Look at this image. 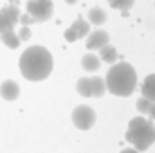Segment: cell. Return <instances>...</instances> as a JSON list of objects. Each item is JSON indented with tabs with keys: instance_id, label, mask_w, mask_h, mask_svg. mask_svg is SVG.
I'll use <instances>...</instances> for the list:
<instances>
[{
	"instance_id": "6da1fadb",
	"label": "cell",
	"mask_w": 155,
	"mask_h": 153,
	"mask_svg": "<svg viewBox=\"0 0 155 153\" xmlns=\"http://www.w3.org/2000/svg\"><path fill=\"white\" fill-rule=\"evenodd\" d=\"M20 72L29 81H43L52 72V56L45 47L33 45L20 56Z\"/></svg>"
},
{
	"instance_id": "7a4b0ae2",
	"label": "cell",
	"mask_w": 155,
	"mask_h": 153,
	"mask_svg": "<svg viewBox=\"0 0 155 153\" xmlns=\"http://www.w3.org/2000/svg\"><path fill=\"white\" fill-rule=\"evenodd\" d=\"M105 86L110 94L119 96V97H126V96L134 94V90L137 86L135 69L126 61H119L116 65H112L105 77Z\"/></svg>"
},
{
	"instance_id": "3957f363",
	"label": "cell",
	"mask_w": 155,
	"mask_h": 153,
	"mask_svg": "<svg viewBox=\"0 0 155 153\" xmlns=\"http://www.w3.org/2000/svg\"><path fill=\"white\" fill-rule=\"evenodd\" d=\"M126 141L130 144H134V148L137 151H144L148 150L155 142V126L152 121L144 119V117H134L128 124V132H126Z\"/></svg>"
},
{
	"instance_id": "277c9868",
	"label": "cell",
	"mask_w": 155,
	"mask_h": 153,
	"mask_svg": "<svg viewBox=\"0 0 155 153\" xmlns=\"http://www.w3.org/2000/svg\"><path fill=\"white\" fill-rule=\"evenodd\" d=\"M25 7L35 22H47L54 13L52 0H29Z\"/></svg>"
},
{
	"instance_id": "5b68a950",
	"label": "cell",
	"mask_w": 155,
	"mask_h": 153,
	"mask_svg": "<svg viewBox=\"0 0 155 153\" xmlns=\"http://www.w3.org/2000/svg\"><path fill=\"white\" fill-rule=\"evenodd\" d=\"M72 122L78 130H90L96 122V112L87 105H79L72 110Z\"/></svg>"
},
{
	"instance_id": "8992f818",
	"label": "cell",
	"mask_w": 155,
	"mask_h": 153,
	"mask_svg": "<svg viewBox=\"0 0 155 153\" xmlns=\"http://www.w3.org/2000/svg\"><path fill=\"white\" fill-rule=\"evenodd\" d=\"M20 15L22 13H20L18 5H15V4L0 9V33L9 31V29H15V24H18Z\"/></svg>"
},
{
	"instance_id": "52a82bcc",
	"label": "cell",
	"mask_w": 155,
	"mask_h": 153,
	"mask_svg": "<svg viewBox=\"0 0 155 153\" xmlns=\"http://www.w3.org/2000/svg\"><path fill=\"white\" fill-rule=\"evenodd\" d=\"M88 31H90V24L85 22V20L79 16L76 22L65 31V40H67L69 43H72V41H76V40H79V38H85V36L88 34Z\"/></svg>"
},
{
	"instance_id": "ba28073f",
	"label": "cell",
	"mask_w": 155,
	"mask_h": 153,
	"mask_svg": "<svg viewBox=\"0 0 155 153\" xmlns=\"http://www.w3.org/2000/svg\"><path fill=\"white\" fill-rule=\"evenodd\" d=\"M110 41V36H108V33L107 31H101V29H97V31H94V33H90L88 36H87V49H90V50H99L103 45H107Z\"/></svg>"
},
{
	"instance_id": "9c48e42d",
	"label": "cell",
	"mask_w": 155,
	"mask_h": 153,
	"mask_svg": "<svg viewBox=\"0 0 155 153\" xmlns=\"http://www.w3.org/2000/svg\"><path fill=\"white\" fill-rule=\"evenodd\" d=\"M0 96L5 99V101H15L18 96H20V86L16 81L13 79H5L2 85H0Z\"/></svg>"
},
{
	"instance_id": "30bf717a",
	"label": "cell",
	"mask_w": 155,
	"mask_h": 153,
	"mask_svg": "<svg viewBox=\"0 0 155 153\" xmlns=\"http://www.w3.org/2000/svg\"><path fill=\"white\" fill-rule=\"evenodd\" d=\"M81 67H83L87 72H96V70L101 67V60H99V56L88 52V54H85V56L81 58Z\"/></svg>"
},
{
	"instance_id": "8fae6325",
	"label": "cell",
	"mask_w": 155,
	"mask_h": 153,
	"mask_svg": "<svg viewBox=\"0 0 155 153\" xmlns=\"http://www.w3.org/2000/svg\"><path fill=\"white\" fill-rule=\"evenodd\" d=\"M141 92H143V97H146L148 101L155 103V74L146 76L143 86H141Z\"/></svg>"
},
{
	"instance_id": "7c38bea8",
	"label": "cell",
	"mask_w": 155,
	"mask_h": 153,
	"mask_svg": "<svg viewBox=\"0 0 155 153\" xmlns=\"http://www.w3.org/2000/svg\"><path fill=\"white\" fill-rule=\"evenodd\" d=\"M87 18H88V24H92V25H103L107 22V13L101 7H92L88 11Z\"/></svg>"
},
{
	"instance_id": "4fadbf2b",
	"label": "cell",
	"mask_w": 155,
	"mask_h": 153,
	"mask_svg": "<svg viewBox=\"0 0 155 153\" xmlns=\"http://www.w3.org/2000/svg\"><path fill=\"white\" fill-rule=\"evenodd\" d=\"M0 40H2V43H5L9 49H18V47H20V40L16 36L15 29H9V31L0 33Z\"/></svg>"
},
{
	"instance_id": "5bb4252c",
	"label": "cell",
	"mask_w": 155,
	"mask_h": 153,
	"mask_svg": "<svg viewBox=\"0 0 155 153\" xmlns=\"http://www.w3.org/2000/svg\"><path fill=\"white\" fill-rule=\"evenodd\" d=\"M99 58H101L103 61H107V63H116V58H117L116 47L110 45V43L103 45V47L99 49Z\"/></svg>"
},
{
	"instance_id": "9a60e30c",
	"label": "cell",
	"mask_w": 155,
	"mask_h": 153,
	"mask_svg": "<svg viewBox=\"0 0 155 153\" xmlns=\"http://www.w3.org/2000/svg\"><path fill=\"white\" fill-rule=\"evenodd\" d=\"M76 90H78V94L83 96V97H92V83H90V77H81V79H78Z\"/></svg>"
},
{
	"instance_id": "2e32d148",
	"label": "cell",
	"mask_w": 155,
	"mask_h": 153,
	"mask_svg": "<svg viewBox=\"0 0 155 153\" xmlns=\"http://www.w3.org/2000/svg\"><path fill=\"white\" fill-rule=\"evenodd\" d=\"M90 83H92V97H101V96L107 92L105 79H101L99 76L90 77Z\"/></svg>"
},
{
	"instance_id": "e0dca14e",
	"label": "cell",
	"mask_w": 155,
	"mask_h": 153,
	"mask_svg": "<svg viewBox=\"0 0 155 153\" xmlns=\"http://www.w3.org/2000/svg\"><path fill=\"white\" fill-rule=\"evenodd\" d=\"M107 2L110 4V7L119 9V11H123V13L126 15V11L134 5V2H135V0H107Z\"/></svg>"
},
{
	"instance_id": "ac0fdd59",
	"label": "cell",
	"mask_w": 155,
	"mask_h": 153,
	"mask_svg": "<svg viewBox=\"0 0 155 153\" xmlns=\"http://www.w3.org/2000/svg\"><path fill=\"white\" fill-rule=\"evenodd\" d=\"M150 106H152V101H148L146 97H141V99L137 101V110H139V114L148 115V110H150Z\"/></svg>"
},
{
	"instance_id": "d6986e66",
	"label": "cell",
	"mask_w": 155,
	"mask_h": 153,
	"mask_svg": "<svg viewBox=\"0 0 155 153\" xmlns=\"http://www.w3.org/2000/svg\"><path fill=\"white\" fill-rule=\"evenodd\" d=\"M31 34H33V33H31V29H29V27H25V25H22V27L18 29V34H16V36H18L20 41H27V40L31 38Z\"/></svg>"
},
{
	"instance_id": "ffe728a7",
	"label": "cell",
	"mask_w": 155,
	"mask_h": 153,
	"mask_svg": "<svg viewBox=\"0 0 155 153\" xmlns=\"http://www.w3.org/2000/svg\"><path fill=\"white\" fill-rule=\"evenodd\" d=\"M18 22L22 24V25H25V27H29L31 24H35V20L29 16V15H20V18H18Z\"/></svg>"
},
{
	"instance_id": "44dd1931",
	"label": "cell",
	"mask_w": 155,
	"mask_h": 153,
	"mask_svg": "<svg viewBox=\"0 0 155 153\" xmlns=\"http://www.w3.org/2000/svg\"><path fill=\"white\" fill-rule=\"evenodd\" d=\"M148 115H150L152 121H155V103H152V106H150V110H148Z\"/></svg>"
},
{
	"instance_id": "7402d4cb",
	"label": "cell",
	"mask_w": 155,
	"mask_h": 153,
	"mask_svg": "<svg viewBox=\"0 0 155 153\" xmlns=\"http://www.w3.org/2000/svg\"><path fill=\"white\" fill-rule=\"evenodd\" d=\"M121 153H139V151H137L135 148H126V150H123Z\"/></svg>"
},
{
	"instance_id": "603a6c76",
	"label": "cell",
	"mask_w": 155,
	"mask_h": 153,
	"mask_svg": "<svg viewBox=\"0 0 155 153\" xmlns=\"http://www.w3.org/2000/svg\"><path fill=\"white\" fill-rule=\"evenodd\" d=\"M65 2H67V4H69V5H72V4H76L78 0H65Z\"/></svg>"
},
{
	"instance_id": "cb8c5ba5",
	"label": "cell",
	"mask_w": 155,
	"mask_h": 153,
	"mask_svg": "<svg viewBox=\"0 0 155 153\" xmlns=\"http://www.w3.org/2000/svg\"><path fill=\"white\" fill-rule=\"evenodd\" d=\"M11 2H13V4H15V5H16V4H18V0H11Z\"/></svg>"
}]
</instances>
